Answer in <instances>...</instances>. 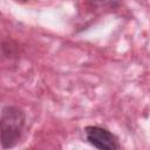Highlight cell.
<instances>
[{
    "label": "cell",
    "mask_w": 150,
    "mask_h": 150,
    "mask_svg": "<svg viewBox=\"0 0 150 150\" xmlns=\"http://www.w3.org/2000/svg\"><path fill=\"white\" fill-rule=\"evenodd\" d=\"M26 123L25 111L16 105H5L1 110V146L5 150L16 146L22 137Z\"/></svg>",
    "instance_id": "obj_1"
},
{
    "label": "cell",
    "mask_w": 150,
    "mask_h": 150,
    "mask_svg": "<svg viewBox=\"0 0 150 150\" xmlns=\"http://www.w3.org/2000/svg\"><path fill=\"white\" fill-rule=\"evenodd\" d=\"M87 142L97 150H121L118 137L107 128L87 125L84 128Z\"/></svg>",
    "instance_id": "obj_2"
}]
</instances>
